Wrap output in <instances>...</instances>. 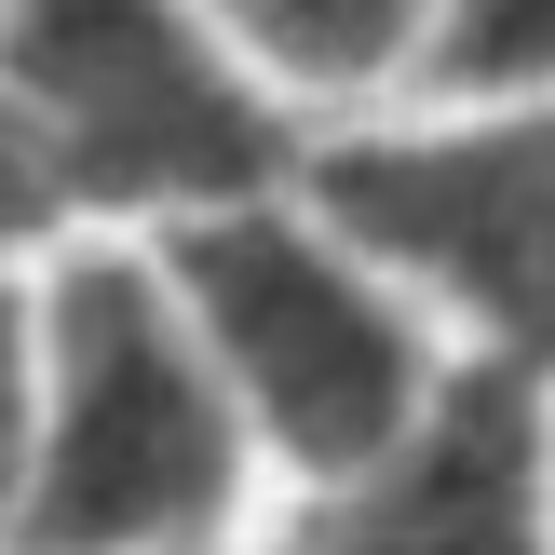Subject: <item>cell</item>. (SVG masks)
Segmentation results:
<instances>
[{
	"instance_id": "cell-1",
	"label": "cell",
	"mask_w": 555,
	"mask_h": 555,
	"mask_svg": "<svg viewBox=\"0 0 555 555\" xmlns=\"http://www.w3.org/2000/svg\"><path fill=\"white\" fill-rule=\"evenodd\" d=\"M258 421L231 406L204 325L163 258H68L41 298V461H27V555H190L231 515Z\"/></svg>"
},
{
	"instance_id": "cell-2",
	"label": "cell",
	"mask_w": 555,
	"mask_h": 555,
	"mask_svg": "<svg viewBox=\"0 0 555 555\" xmlns=\"http://www.w3.org/2000/svg\"><path fill=\"white\" fill-rule=\"evenodd\" d=\"M190 325H204L231 406L258 421V448H285L312 488H352L448 406V366L421 339V298L352 217L298 204H217L177 217L163 244Z\"/></svg>"
},
{
	"instance_id": "cell-3",
	"label": "cell",
	"mask_w": 555,
	"mask_h": 555,
	"mask_svg": "<svg viewBox=\"0 0 555 555\" xmlns=\"http://www.w3.org/2000/svg\"><path fill=\"white\" fill-rule=\"evenodd\" d=\"M0 81L41 108L81 204H271L285 122L204 0H0Z\"/></svg>"
},
{
	"instance_id": "cell-4",
	"label": "cell",
	"mask_w": 555,
	"mask_h": 555,
	"mask_svg": "<svg viewBox=\"0 0 555 555\" xmlns=\"http://www.w3.org/2000/svg\"><path fill=\"white\" fill-rule=\"evenodd\" d=\"M325 204H339L406 285L461 298L502 352L555 366V95L339 150L325 163Z\"/></svg>"
},
{
	"instance_id": "cell-5",
	"label": "cell",
	"mask_w": 555,
	"mask_h": 555,
	"mask_svg": "<svg viewBox=\"0 0 555 555\" xmlns=\"http://www.w3.org/2000/svg\"><path fill=\"white\" fill-rule=\"evenodd\" d=\"M312 555H555V434L529 379H448V406L325 502Z\"/></svg>"
},
{
	"instance_id": "cell-6",
	"label": "cell",
	"mask_w": 555,
	"mask_h": 555,
	"mask_svg": "<svg viewBox=\"0 0 555 555\" xmlns=\"http://www.w3.org/2000/svg\"><path fill=\"white\" fill-rule=\"evenodd\" d=\"M204 14L271 95H312V108L379 95V81L434 68V41H448V0H204Z\"/></svg>"
},
{
	"instance_id": "cell-7",
	"label": "cell",
	"mask_w": 555,
	"mask_h": 555,
	"mask_svg": "<svg viewBox=\"0 0 555 555\" xmlns=\"http://www.w3.org/2000/svg\"><path fill=\"white\" fill-rule=\"evenodd\" d=\"M434 81H448L461 108H529V95H555V0H448Z\"/></svg>"
},
{
	"instance_id": "cell-8",
	"label": "cell",
	"mask_w": 555,
	"mask_h": 555,
	"mask_svg": "<svg viewBox=\"0 0 555 555\" xmlns=\"http://www.w3.org/2000/svg\"><path fill=\"white\" fill-rule=\"evenodd\" d=\"M68 204H81V190H68V163H54L41 108H27L14 81H0V258H14V244H41Z\"/></svg>"
},
{
	"instance_id": "cell-9",
	"label": "cell",
	"mask_w": 555,
	"mask_h": 555,
	"mask_svg": "<svg viewBox=\"0 0 555 555\" xmlns=\"http://www.w3.org/2000/svg\"><path fill=\"white\" fill-rule=\"evenodd\" d=\"M27 461H41V312L0 285V529L27 515Z\"/></svg>"
}]
</instances>
